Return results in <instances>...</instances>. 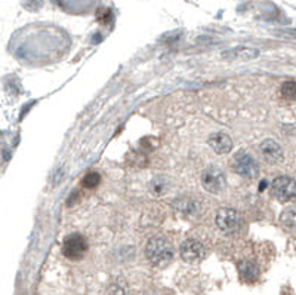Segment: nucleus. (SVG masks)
Here are the masks:
<instances>
[{
  "mask_svg": "<svg viewBox=\"0 0 296 295\" xmlns=\"http://www.w3.org/2000/svg\"><path fill=\"white\" fill-rule=\"evenodd\" d=\"M145 255L153 266L165 267L173 260V246L166 238H151L145 246Z\"/></svg>",
  "mask_w": 296,
  "mask_h": 295,
  "instance_id": "nucleus-1",
  "label": "nucleus"
},
{
  "mask_svg": "<svg viewBox=\"0 0 296 295\" xmlns=\"http://www.w3.org/2000/svg\"><path fill=\"white\" fill-rule=\"evenodd\" d=\"M215 221H216L218 228L227 236L237 234L242 230V225H243L242 215L236 209H233V208H222V209H219L218 214H216Z\"/></svg>",
  "mask_w": 296,
  "mask_h": 295,
  "instance_id": "nucleus-2",
  "label": "nucleus"
},
{
  "mask_svg": "<svg viewBox=\"0 0 296 295\" xmlns=\"http://www.w3.org/2000/svg\"><path fill=\"white\" fill-rule=\"evenodd\" d=\"M201 186L206 192L212 193V195H218L221 193L222 190L225 189L227 186V180H225V175L222 172L219 168L216 166H209L206 168L203 173H201Z\"/></svg>",
  "mask_w": 296,
  "mask_h": 295,
  "instance_id": "nucleus-3",
  "label": "nucleus"
},
{
  "mask_svg": "<svg viewBox=\"0 0 296 295\" xmlns=\"http://www.w3.org/2000/svg\"><path fill=\"white\" fill-rule=\"evenodd\" d=\"M86 252H88V242H86L85 236H82L80 233H73L65 238V241L62 244L64 257H67L68 260H73V261H79L85 257Z\"/></svg>",
  "mask_w": 296,
  "mask_h": 295,
  "instance_id": "nucleus-4",
  "label": "nucleus"
},
{
  "mask_svg": "<svg viewBox=\"0 0 296 295\" xmlns=\"http://www.w3.org/2000/svg\"><path fill=\"white\" fill-rule=\"evenodd\" d=\"M233 168H234V171L239 173L240 176L247 178V180H253L259 173L258 163L255 162V159L250 154H247L246 151H240V153H237L234 156Z\"/></svg>",
  "mask_w": 296,
  "mask_h": 295,
  "instance_id": "nucleus-5",
  "label": "nucleus"
},
{
  "mask_svg": "<svg viewBox=\"0 0 296 295\" xmlns=\"http://www.w3.org/2000/svg\"><path fill=\"white\" fill-rule=\"evenodd\" d=\"M271 193L281 202L292 200L296 195L295 180L290 176H278L274 180L271 186Z\"/></svg>",
  "mask_w": 296,
  "mask_h": 295,
  "instance_id": "nucleus-6",
  "label": "nucleus"
},
{
  "mask_svg": "<svg viewBox=\"0 0 296 295\" xmlns=\"http://www.w3.org/2000/svg\"><path fill=\"white\" fill-rule=\"evenodd\" d=\"M181 258L188 263V264H194L200 263L204 257H206V249L201 242H198L196 239H187L182 245H181Z\"/></svg>",
  "mask_w": 296,
  "mask_h": 295,
  "instance_id": "nucleus-7",
  "label": "nucleus"
},
{
  "mask_svg": "<svg viewBox=\"0 0 296 295\" xmlns=\"http://www.w3.org/2000/svg\"><path fill=\"white\" fill-rule=\"evenodd\" d=\"M259 150H261V156L264 157V160L270 165L281 163L284 159L283 148L280 147V144L277 141H274L271 138L262 141V144L259 146Z\"/></svg>",
  "mask_w": 296,
  "mask_h": 295,
  "instance_id": "nucleus-8",
  "label": "nucleus"
},
{
  "mask_svg": "<svg viewBox=\"0 0 296 295\" xmlns=\"http://www.w3.org/2000/svg\"><path fill=\"white\" fill-rule=\"evenodd\" d=\"M259 55V49L252 48V46H237L233 49L222 52V58L227 61H247V60H255Z\"/></svg>",
  "mask_w": 296,
  "mask_h": 295,
  "instance_id": "nucleus-9",
  "label": "nucleus"
},
{
  "mask_svg": "<svg viewBox=\"0 0 296 295\" xmlns=\"http://www.w3.org/2000/svg\"><path fill=\"white\" fill-rule=\"evenodd\" d=\"M209 147L212 148L216 154H227L233 150V140L225 132H216L210 135L209 138Z\"/></svg>",
  "mask_w": 296,
  "mask_h": 295,
  "instance_id": "nucleus-10",
  "label": "nucleus"
},
{
  "mask_svg": "<svg viewBox=\"0 0 296 295\" xmlns=\"http://www.w3.org/2000/svg\"><path fill=\"white\" fill-rule=\"evenodd\" d=\"M239 273H240V277L245 282H255L259 276L258 267L250 261H242L239 264Z\"/></svg>",
  "mask_w": 296,
  "mask_h": 295,
  "instance_id": "nucleus-11",
  "label": "nucleus"
},
{
  "mask_svg": "<svg viewBox=\"0 0 296 295\" xmlns=\"http://www.w3.org/2000/svg\"><path fill=\"white\" fill-rule=\"evenodd\" d=\"M150 189L154 195H163L168 190V181L165 176H157L151 181Z\"/></svg>",
  "mask_w": 296,
  "mask_h": 295,
  "instance_id": "nucleus-12",
  "label": "nucleus"
},
{
  "mask_svg": "<svg viewBox=\"0 0 296 295\" xmlns=\"http://www.w3.org/2000/svg\"><path fill=\"white\" fill-rule=\"evenodd\" d=\"M178 211H181V212H187L188 215H193V214H196V212L200 211V209H198L197 202L190 200V199H185V200H182V202L179 203Z\"/></svg>",
  "mask_w": 296,
  "mask_h": 295,
  "instance_id": "nucleus-13",
  "label": "nucleus"
},
{
  "mask_svg": "<svg viewBox=\"0 0 296 295\" xmlns=\"http://www.w3.org/2000/svg\"><path fill=\"white\" fill-rule=\"evenodd\" d=\"M281 95H283V98H286L287 101H295L296 88L293 80H289V82H286L281 86Z\"/></svg>",
  "mask_w": 296,
  "mask_h": 295,
  "instance_id": "nucleus-14",
  "label": "nucleus"
},
{
  "mask_svg": "<svg viewBox=\"0 0 296 295\" xmlns=\"http://www.w3.org/2000/svg\"><path fill=\"white\" fill-rule=\"evenodd\" d=\"M99 181H101V176H99L98 172H89L86 173L85 178L82 180V184L86 189H95L99 184Z\"/></svg>",
  "mask_w": 296,
  "mask_h": 295,
  "instance_id": "nucleus-15",
  "label": "nucleus"
},
{
  "mask_svg": "<svg viewBox=\"0 0 296 295\" xmlns=\"http://www.w3.org/2000/svg\"><path fill=\"white\" fill-rule=\"evenodd\" d=\"M295 208H289V209H286V211L281 214V222H283V225H286V227H289V228H293V227H295Z\"/></svg>",
  "mask_w": 296,
  "mask_h": 295,
  "instance_id": "nucleus-16",
  "label": "nucleus"
}]
</instances>
